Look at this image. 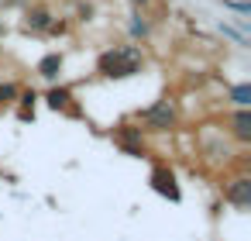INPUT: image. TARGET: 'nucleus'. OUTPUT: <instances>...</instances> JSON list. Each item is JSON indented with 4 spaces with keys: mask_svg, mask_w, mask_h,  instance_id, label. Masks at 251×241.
<instances>
[{
    "mask_svg": "<svg viewBox=\"0 0 251 241\" xmlns=\"http://www.w3.org/2000/svg\"><path fill=\"white\" fill-rule=\"evenodd\" d=\"M141 66H145V59H141V49L138 45H114V49L100 52V59H97V73L107 76V80L138 76Z\"/></svg>",
    "mask_w": 251,
    "mask_h": 241,
    "instance_id": "1",
    "label": "nucleus"
},
{
    "mask_svg": "<svg viewBox=\"0 0 251 241\" xmlns=\"http://www.w3.org/2000/svg\"><path fill=\"white\" fill-rule=\"evenodd\" d=\"M138 121L145 124V131H172L176 128V107L169 100H155L148 110L138 114Z\"/></svg>",
    "mask_w": 251,
    "mask_h": 241,
    "instance_id": "2",
    "label": "nucleus"
},
{
    "mask_svg": "<svg viewBox=\"0 0 251 241\" xmlns=\"http://www.w3.org/2000/svg\"><path fill=\"white\" fill-rule=\"evenodd\" d=\"M148 183H151V189H155V193L169 196L172 203H179V200H182V189H179V183H176V172H172V169H165V165H155Z\"/></svg>",
    "mask_w": 251,
    "mask_h": 241,
    "instance_id": "3",
    "label": "nucleus"
},
{
    "mask_svg": "<svg viewBox=\"0 0 251 241\" xmlns=\"http://www.w3.org/2000/svg\"><path fill=\"white\" fill-rule=\"evenodd\" d=\"M224 200L234 207V210H248L251 207V179L248 176H237L224 186Z\"/></svg>",
    "mask_w": 251,
    "mask_h": 241,
    "instance_id": "4",
    "label": "nucleus"
},
{
    "mask_svg": "<svg viewBox=\"0 0 251 241\" xmlns=\"http://www.w3.org/2000/svg\"><path fill=\"white\" fill-rule=\"evenodd\" d=\"M114 141H117L127 155H145V138H141V128L121 124V128L114 131Z\"/></svg>",
    "mask_w": 251,
    "mask_h": 241,
    "instance_id": "5",
    "label": "nucleus"
},
{
    "mask_svg": "<svg viewBox=\"0 0 251 241\" xmlns=\"http://www.w3.org/2000/svg\"><path fill=\"white\" fill-rule=\"evenodd\" d=\"M45 104H49L52 110H66V114L79 117V110L73 107V90H69V86H52V90L45 93Z\"/></svg>",
    "mask_w": 251,
    "mask_h": 241,
    "instance_id": "6",
    "label": "nucleus"
},
{
    "mask_svg": "<svg viewBox=\"0 0 251 241\" xmlns=\"http://www.w3.org/2000/svg\"><path fill=\"white\" fill-rule=\"evenodd\" d=\"M52 11L49 7H28V14H25V28L28 31H35V35H42V31H52Z\"/></svg>",
    "mask_w": 251,
    "mask_h": 241,
    "instance_id": "7",
    "label": "nucleus"
},
{
    "mask_svg": "<svg viewBox=\"0 0 251 241\" xmlns=\"http://www.w3.org/2000/svg\"><path fill=\"white\" fill-rule=\"evenodd\" d=\"M230 134H234L237 141H251V114H248V107H237V110H234V117H230Z\"/></svg>",
    "mask_w": 251,
    "mask_h": 241,
    "instance_id": "8",
    "label": "nucleus"
},
{
    "mask_svg": "<svg viewBox=\"0 0 251 241\" xmlns=\"http://www.w3.org/2000/svg\"><path fill=\"white\" fill-rule=\"evenodd\" d=\"M59 73H62V52H49V55H42V62H38V76H45V80H59Z\"/></svg>",
    "mask_w": 251,
    "mask_h": 241,
    "instance_id": "9",
    "label": "nucleus"
},
{
    "mask_svg": "<svg viewBox=\"0 0 251 241\" xmlns=\"http://www.w3.org/2000/svg\"><path fill=\"white\" fill-rule=\"evenodd\" d=\"M230 104H234V107H248V104H251V83L230 86Z\"/></svg>",
    "mask_w": 251,
    "mask_h": 241,
    "instance_id": "10",
    "label": "nucleus"
},
{
    "mask_svg": "<svg viewBox=\"0 0 251 241\" xmlns=\"http://www.w3.org/2000/svg\"><path fill=\"white\" fill-rule=\"evenodd\" d=\"M148 35H151V25L141 14H131V38H148Z\"/></svg>",
    "mask_w": 251,
    "mask_h": 241,
    "instance_id": "11",
    "label": "nucleus"
},
{
    "mask_svg": "<svg viewBox=\"0 0 251 241\" xmlns=\"http://www.w3.org/2000/svg\"><path fill=\"white\" fill-rule=\"evenodd\" d=\"M18 93H21V86H18V83H0V104H14V100H18Z\"/></svg>",
    "mask_w": 251,
    "mask_h": 241,
    "instance_id": "12",
    "label": "nucleus"
},
{
    "mask_svg": "<svg viewBox=\"0 0 251 241\" xmlns=\"http://www.w3.org/2000/svg\"><path fill=\"white\" fill-rule=\"evenodd\" d=\"M131 4H138V7H145V4H151V0H131Z\"/></svg>",
    "mask_w": 251,
    "mask_h": 241,
    "instance_id": "13",
    "label": "nucleus"
},
{
    "mask_svg": "<svg viewBox=\"0 0 251 241\" xmlns=\"http://www.w3.org/2000/svg\"><path fill=\"white\" fill-rule=\"evenodd\" d=\"M0 38H4V25H0Z\"/></svg>",
    "mask_w": 251,
    "mask_h": 241,
    "instance_id": "14",
    "label": "nucleus"
},
{
    "mask_svg": "<svg viewBox=\"0 0 251 241\" xmlns=\"http://www.w3.org/2000/svg\"><path fill=\"white\" fill-rule=\"evenodd\" d=\"M11 4H25V0H11Z\"/></svg>",
    "mask_w": 251,
    "mask_h": 241,
    "instance_id": "15",
    "label": "nucleus"
}]
</instances>
